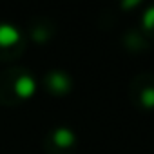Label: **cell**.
<instances>
[{
    "label": "cell",
    "instance_id": "7a4b0ae2",
    "mask_svg": "<svg viewBox=\"0 0 154 154\" xmlns=\"http://www.w3.org/2000/svg\"><path fill=\"white\" fill-rule=\"evenodd\" d=\"M35 91H36V82L31 78V76L24 74V76H20V78H17V82H15V93L20 98H29V96L35 94Z\"/></svg>",
    "mask_w": 154,
    "mask_h": 154
},
{
    "label": "cell",
    "instance_id": "5b68a950",
    "mask_svg": "<svg viewBox=\"0 0 154 154\" xmlns=\"http://www.w3.org/2000/svg\"><path fill=\"white\" fill-rule=\"evenodd\" d=\"M141 105L147 107V109H152L154 107V87H147L141 91Z\"/></svg>",
    "mask_w": 154,
    "mask_h": 154
},
{
    "label": "cell",
    "instance_id": "6da1fadb",
    "mask_svg": "<svg viewBox=\"0 0 154 154\" xmlns=\"http://www.w3.org/2000/svg\"><path fill=\"white\" fill-rule=\"evenodd\" d=\"M20 40V31L11 24H0V47H11Z\"/></svg>",
    "mask_w": 154,
    "mask_h": 154
},
{
    "label": "cell",
    "instance_id": "3957f363",
    "mask_svg": "<svg viewBox=\"0 0 154 154\" xmlns=\"http://www.w3.org/2000/svg\"><path fill=\"white\" fill-rule=\"evenodd\" d=\"M47 82H49V87L54 93H67L69 87H71V82L67 78V74L65 72H58V71H54V72L49 74Z\"/></svg>",
    "mask_w": 154,
    "mask_h": 154
},
{
    "label": "cell",
    "instance_id": "8992f818",
    "mask_svg": "<svg viewBox=\"0 0 154 154\" xmlns=\"http://www.w3.org/2000/svg\"><path fill=\"white\" fill-rule=\"evenodd\" d=\"M143 26L145 27H154V6L145 11V15H143Z\"/></svg>",
    "mask_w": 154,
    "mask_h": 154
},
{
    "label": "cell",
    "instance_id": "277c9868",
    "mask_svg": "<svg viewBox=\"0 0 154 154\" xmlns=\"http://www.w3.org/2000/svg\"><path fill=\"white\" fill-rule=\"evenodd\" d=\"M53 141H54L58 147L67 149V147H71V145L74 143V132H72L71 129H67V127H60V129L54 131Z\"/></svg>",
    "mask_w": 154,
    "mask_h": 154
}]
</instances>
